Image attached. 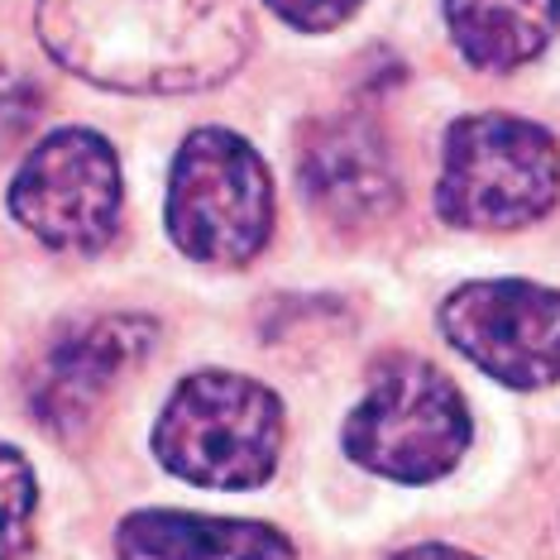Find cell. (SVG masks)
<instances>
[{
	"instance_id": "cell-1",
	"label": "cell",
	"mask_w": 560,
	"mask_h": 560,
	"mask_svg": "<svg viewBox=\"0 0 560 560\" xmlns=\"http://www.w3.org/2000/svg\"><path fill=\"white\" fill-rule=\"evenodd\" d=\"M58 68L135 96L207 92L249 54L245 0H39Z\"/></svg>"
},
{
	"instance_id": "cell-2",
	"label": "cell",
	"mask_w": 560,
	"mask_h": 560,
	"mask_svg": "<svg viewBox=\"0 0 560 560\" xmlns=\"http://www.w3.org/2000/svg\"><path fill=\"white\" fill-rule=\"evenodd\" d=\"M560 197V149L532 120L465 116L445 130L436 211L460 231H517Z\"/></svg>"
},
{
	"instance_id": "cell-3",
	"label": "cell",
	"mask_w": 560,
	"mask_h": 560,
	"mask_svg": "<svg viewBox=\"0 0 560 560\" xmlns=\"http://www.w3.org/2000/svg\"><path fill=\"white\" fill-rule=\"evenodd\" d=\"M283 451V407L245 374H197L168 398L154 455L201 489H254Z\"/></svg>"
},
{
	"instance_id": "cell-4",
	"label": "cell",
	"mask_w": 560,
	"mask_h": 560,
	"mask_svg": "<svg viewBox=\"0 0 560 560\" xmlns=\"http://www.w3.org/2000/svg\"><path fill=\"white\" fill-rule=\"evenodd\" d=\"M168 231L187 259L211 269H240L269 245L273 183L240 135H187L168 183Z\"/></svg>"
},
{
	"instance_id": "cell-5",
	"label": "cell",
	"mask_w": 560,
	"mask_h": 560,
	"mask_svg": "<svg viewBox=\"0 0 560 560\" xmlns=\"http://www.w3.org/2000/svg\"><path fill=\"white\" fill-rule=\"evenodd\" d=\"M469 451V407L460 388L427 360L378 364L364 402L346 422V455L398 483L451 475Z\"/></svg>"
},
{
	"instance_id": "cell-6",
	"label": "cell",
	"mask_w": 560,
	"mask_h": 560,
	"mask_svg": "<svg viewBox=\"0 0 560 560\" xmlns=\"http://www.w3.org/2000/svg\"><path fill=\"white\" fill-rule=\"evenodd\" d=\"M10 211L34 240L62 254H92L120 225V163L92 130L48 135L10 183Z\"/></svg>"
},
{
	"instance_id": "cell-7",
	"label": "cell",
	"mask_w": 560,
	"mask_h": 560,
	"mask_svg": "<svg viewBox=\"0 0 560 560\" xmlns=\"http://www.w3.org/2000/svg\"><path fill=\"white\" fill-rule=\"evenodd\" d=\"M441 330L469 364L508 388L560 378V292L522 278L465 283L441 307Z\"/></svg>"
},
{
	"instance_id": "cell-8",
	"label": "cell",
	"mask_w": 560,
	"mask_h": 560,
	"mask_svg": "<svg viewBox=\"0 0 560 560\" xmlns=\"http://www.w3.org/2000/svg\"><path fill=\"white\" fill-rule=\"evenodd\" d=\"M159 326L144 316H96V322L72 326L48 346L39 374L30 384L34 417L54 431V436H78L96 417L106 393L116 388L125 369H135L154 350Z\"/></svg>"
},
{
	"instance_id": "cell-9",
	"label": "cell",
	"mask_w": 560,
	"mask_h": 560,
	"mask_svg": "<svg viewBox=\"0 0 560 560\" xmlns=\"http://www.w3.org/2000/svg\"><path fill=\"white\" fill-rule=\"evenodd\" d=\"M298 183L307 201L340 231L388 221L398 207V168L384 135L360 116H322L302 130Z\"/></svg>"
},
{
	"instance_id": "cell-10",
	"label": "cell",
	"mask_w": 560,
	"mask_h": 560,
	"mask_svg": "<svg viewBox=\"0 0 560 560\" xmlns=\"http://www.w3.org/2000/svg\"><path fill=\"white\" fill-rule=\"evenodd\" d=\"M120 560H298L278 527L245 517L135 513L120 522Z\"/></svg>"
},
{
	"instance_id": "cell-11",
	"label": "cell",
	"mask_w": 560,
	"mask_h": 560,
	"mask_svg": "<svg viewBox=\"0 0 560 560\" xmlns=\"http://www.w3.org/2000/svg\"><path fill=\"white\" fill-rule=\"evenodd\" d=\"M445 24L475 68L513 72L556 39L560 0H445Z\"/></svg>"
},
{
	"instance_id": "cell-12",
	"label": "cell",
	"mask_w": 560,
	"mask_h": 560,
	"mask_svg": "<svg viewBox=\"0 0 560 560\" xmlns=\"http://www.w3.org/2000/svg\"><path fill=\"white\" fill-rule=\"evenodd\" d=\"M34 469L15 445H0V560H15L34 527Z\"/></svg>"
},
{
	"instance_id": "cell-13",
	"label": "cell",
	"mask_w": 560,
	"mask_h": 560,
	"mask_svg": "<svg viewBox=\"0 0 560 560\" xmlns=\"http://www.w3.org/2000/svg\"><path fill=\"white\" fill-rule=\"evenodd\" d=\"M44 116V92L20 68L0 62V149L20 144Z\"/></svg>"
},
{
	"instance_id": "cell-14",
	"label": "cell",
	"mask_w": 560,
	"mask_h": 560,
	"mask_svg": "<svg viewBox=\"0 0 560 560\" xmlns=\"http://www.w3.org/2000/svg\"><path fill=\"white\" fill-rule=\"evenodd\" d=\"M278 20H288L292 30H307V34H322V30H336L340 20H350L360 10V0H264Z\"/></svg>"
},
{
	"instance_id": "cell-15",
	"label": "cell",
	"mask_w": 560,
	"mask_h": 560,
	"mask_svg": "<svg viewBox=\"0 0 560 560\" xmlns=\"http://www.w3.org/2000/svg\"><path fill=\"white\" fill-rule=\"evenodd\" d=\"M398 560H479V556L455 551V546H412V551H402Z\"/></svg>"
}]
</instances>
